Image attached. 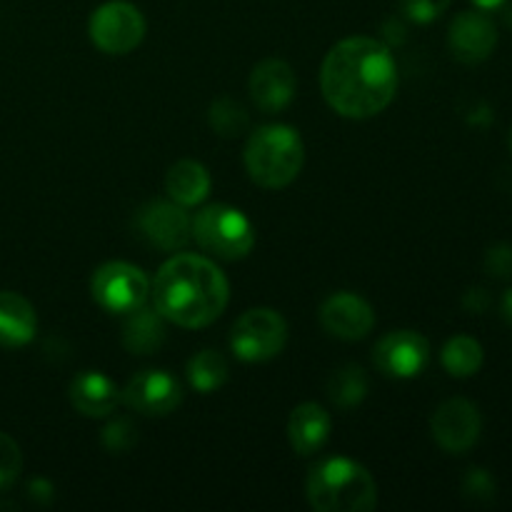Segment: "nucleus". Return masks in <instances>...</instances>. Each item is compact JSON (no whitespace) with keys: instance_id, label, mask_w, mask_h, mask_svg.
Masks as SVG:
<instances>
[{"instance_id":"27","label":"nucleus","mask_w":512,"mask_h":512,"mask_svg":"<svg viewBox=\"0 0 512 512\" xmlns=\"http://www.w3.org/2000/svg\"><path fill=\"white\" fill-rule=\"evenodd\" d=\"M463 495L473 503H493L495 480L485 468H470L463 478Z\"/></svg>"},{"instance_id":"11","label":"nucleus","mask_w":512,"mask_h":512,"mask_svg":"<svg viewBox=\"0 0 512 512\" xmlns=\"http://www.w3.org/2000/svg\"><path fill=\"white\" fill-rule=\"evenodd\" d=\"M138 230L150 245L175 253L193 240V218L175 200H155L138 213Z\"/></svg>"},{"instance_id":"23","label":"nucleus","mask_w":512,"mask_h":512,"mask_svg":"<svg viewBox=\"0 0 512 512\" xmlns=\"http://www.w3.org/2000/svg\"><path fill=\"white\" fill-rule=\"evenodd\" d=\"M188 380L198 393H215L228 380V363L215 350H200L188 360Z\"/></svg>"},{"instance_id":"9","label":"nucleus","mask_w":512,"mask_h":512,"mask_svg":"<svg viewBox=\"0 0 512 512\" xmlns=\"http://www.w3.org/2000/svg\"><path fill=\"white\" fill-rule=\"evenodd\" d=\"M373 363L385 378H418L430 363V343L415 330H393L378 340Z\"/></svg>"},{"instance_id":"34","label":"nucleus","mask_w":512,"mask_h":512,"mask_svg":"<svg viewBox=\"0 0 512 512\" xmlns=\"http://www.w3.org/2000/svg\"><path fill=\"white\" fill-rule=\"evenodd\" d=\"M510 150H512V130H510Z\"/></svg>"},{"instance_id":"32","label":"nucleus","mask_w":512,"mask_h":512,"mask_svg":"<svg viewBox=\"0 0 512 512\" xmlns=\"http://www.w3.org/2000/svg\"><path fill=\"white\" fill-rule=\"evenodd\" d=\"M503 318L512 325V288L503 295Z\"/></svg>"},{"instance_id":"16","label":"nucleus","mask_w":512,"mask_h":512,"mask_svg":"<svg viewBox=\"0 0 512 512\" xmlns=\"http://www.w3.org/2000/svg\"><path fill=\"white\" fill-rule=\"evenodd\" d=\"M123 390L100 370H83L70 380V403L85 418H105L118 408Z\"/></svg>"},{"instance_id":"30","label":"nucleus","mask_w":512,"mask_h":512,"mask_svg":"<svg viewBox=\"0 0 512 512\" xmlns=\"http://www.w3.org/2000/svg\"><path fill=\"white\" fill-rule=\"evenodd\" d=\"M463 303H465V308L470 310V313H483V310L490 305V298H488V293H485V290L475 288V290H470L468 295H465Z\"/></svg>"},{"instance_id":"6","label":"nucleus","mask_w":512,"mask_h":512,"mask_svg":"<svg viewBox=\"0 0 512 512\" xmlns=\"http://www.w3.org/2000/svg\"><path fill=\"white\" fill-rule=\"evenodd\" d=\"M288 343V323L273 308H253L240 315L230 333V350L243 363H268Z\"/></svg>"},{"instance_id":"10","label":"nucleus","mask_w":512,"mask_h":512,"mask_svg":"<svg viewBox=\"0 0 512 512\" xmlns=\"http://www.w3.org/2000/svg\"><path fill=\"white\" fill-rule=\"evenodd\" d=\"M430 430L433 438L445 453L463 455L478 443L480 430H483V418L480 410L470 400L453 398L445 400L430 418Z\"/></svg>"},{"instance_id":"14","label":"nucleus","mask_w":512,"mask_h":512,"mask_svg":"<svg viewBox=\"0 0 512 512\" xmlns=\"http://www.w3.org/2000/svg\"><path fill=\"white\" fill-rule=\"evenodd\" d=\"M448 43L460 63H483L498 45V28L483 10H465L450 23Z\"/></svg>"},{"instance_id":"26","label":"nucleus","mask_w":512,"mask_h":512,"mask_svg":"<svg viewBox=\"0 0 512 512\" xmlns=\"http://www.w3.org/2000/svg\"><path fill=\"white\" fill-rule=\"evenodd\" d=\"M23 470V453L10 435L0 433V490L10 488Z\"/></svg>"},{"instance_id":"2","label":"nucleus","mask_w":512,"mask_h":512,"mask_svg":"<svg viewBox=\"0 0 512 512\" xmlns=\"http://www.w3.org/2000/svg\"><path fill=\"white\" fill-rule=\"evenodd\" d=\"M153 308L178 328H205L225 313L230 283L213 260L178 253L160 265L150 283Z\"/></svg>"},{"instance_id":"7","label":"nucleus","mask_w":512,"mask_h":512,"mask_svg":"<svg viewBox=\"0 0 512 512\" xmlns=\"http://www.w3.org/2000/svg\"><path fill=\"white\" fill-rule=\"evenodd\" d=\"M90 293L103 310L113 315H128L150 298V280L138 265L113 260L100 265L90 278Z\"/></svg>"},{"instance_id":"33","label":"nucleus","mask_w":512,"mask_h":512,"mask_svg":"<svg viewBox=\"0 0 512 512\" xmlns=\"http://www.w3.org/2000/svg\"><path fill=\"white\" fill-rule=\"evenodd\" d=\"M508 25L512 28V5L508 8Z\"/></svg>"},{"instance_id":"8","label":"nucleus","mask_w":512,"mask_h":512,"mask_svg":"<svg viewBox=\"0 0 512 512\" xmlns=\"http://www.w3.org/2000/svg\"><path fill=\"white\" fill-rule=\"evenodd\" d=\"M88 35L98 50L108 55H128L143 43L145 18L133 3L110 0L93 10Z\"/></svg>"},{"instance_id":"3","label":"nucleus","mask_w":512,"mask_h":512,"mask_svg":"<svg viewBox=\"0 0 512 512\" xmlns=\"http://www.w3.org/2000/svg\"><path fill=\"white\" fill-rule=\"evenodd\" d=\"M310 508L318 512H368L378 505L375 478L350 458H325L305 483Z\"/></svg>"},{"instance_id":"22","label":"nucleus","mask_w":512,"mask_h":512,"mask_svg":"<svg viewBox=\"0 0 512 512\" xmlns=\"http://www.w3.org/2000/svg\"><path fill=\"white\" fill-rule=\"evenodd\" d=\"M328 395L338 408H358L368 395V375L360 365H345L330 375Z\"/></svg>"},{"instance_id":"12","label":"nucleus","mask_w":512,"mask_h":512,"mask_svg":"<svg viewBox=\"0 0 512 512\" xmlns=\"http://www.w3.org/2000/svg\"><path fill=\"white\" fill-rule=\"evenodd\" d=\"M183 400V388L168 370H143L123 388V403L130 410L150 418L170 415Z\"/></svg>"},{"instance_id":"18","label":"nucleus","mask_w":512,"mask_h":512,"mask_svg":"<svg viewBox=\"0 0 512 512\" xmlns=\"http://www.w3.org/2000/svg\"><path fill=\"white\" fill-rule=\"evenodd\" d=\"M38 318L28 300L13 290L0 293V345L5 348H20L35 338Z\"/></svg>"},{"instance_id":"31","label":"nucleus","mask_w":512,"mask_h":512,"mask_svg":"<svg viewBox=\"0 0 512 512\" xmlns=\"http://www.w3.org/2000/svg\"><path fill=\"white\" fill-rule=\"evenodd\" d=\"M505 3H508V0H473L475 8L483 10V13H490V10H500Z\"/></svg>"},{"instance_id":"13","label":"nucleus","mask_w":512,"mask_h":512,"mask_svg":"<svg viewBox=\"0 0 512 512\" xmlns=\"http://www.w3.org/2000/svg\"><path fill=\"white\" fill-rule=\"evenodd\" d=\"M318 318L325 333L353 343V340H363L373 330L375 310L365 298L343 290V293H333L320 305Z\"/></svg>"},{"instance_id":"24","label":"nucleus","mask_w":512,"mask_h":512,"mask_svg":"<svg viewBox=\"0 0 512 512\" xmlns=\"http://www.w3.org/2000/svg\"><path fill=\"white\" fill-rule=\"evenodd\" d=\"M208 118L210 128L218 135H223V138H238V135L245 133V128H248V113H245V108L238 100L218 98L210 105Z\"/></svg>"},{"instance_id":"28","label":"nucleus","mask_w":512,"mask_h":512,"mask_svg":"<svg viewBox=\"0 0 512 512\" xmlns=\"http://www.w3.org/2000/svg\"><path fill=\"white\" fill-rule=\"evenodd\" d=\"M450 3L453 0H400V8L413 23L428 25L443 15L450 8Z\"/></svg>"},{"instance_id":"19","label":"nucleus","mask_w":512,"mask_h":512,"mask_svg":"<svg viewBox=\"0 0 512 512\" xmlns=\"http://www.w3.org/2000/svg\"><path fill=\"white\" fill-rule=\"evenodd\" d=\"M165 323L168 320L148 305L130 310L123 325L125 350L133 355H153L165 343Z\"/></svg>"},{"instance_id":"29","label":"nucleus","mask_w":512,"mask_h":512,"mask_svg":"<svg viewBox=\"0 0 512 512\" xmlns=\"http://www.w3.org/2000/svg\"><path fill=\"white\" fill-rule=\"evenodd\" d=\"M485 268L493 278H512V243H498L485 255Z\"/></svg>"},{"instance_id":"4","label":"nucleus","mask_w":512,"mask_h":512,"mask_svg":"<svg viewBox=\"0 0 512 512\" xmlns=\"http://www.w3.org/2000/svg\"><path fill=\"white\" fill-rule=\"evenodd\" d=\"M245 170L260 188H288L305 163L303 138L290 125H263L245 143Z\"/></svg>"},{"instance_id":"25","label":"nucleus","mask_w":512,"mask_h":512,"mask_svg":"<svg viewBox=\"0 0 512 512\" xmlns=\"http://www.w3.org/2000/svg\"><path fill=\"white\" fill-rule=\"evenodd\" d=\"M100 440H103V448L108 450V453L113 455L128 453V450L135 445V440H138V430H135V425L130 423V420L118 418L110 425H105Z\"/></svg>"},{"instance_id":"1","label":"nucleus","mask_w":512,"mask_h":512,"mask_svg":"<svg viewBox=\"0 0 512 512\" xmlns=\"http://www.w3.org/2000/svg\"><path fill=\"white\" fill-rule=\"evenodd\" d=\"M320 90L330 108L343 118H373L398 93V63L380 40L365 35L345 38L325 55Z\"/></svg>"},{"instance_id":"5","label":"nucleus","mask_w":512,"mask_h":512,"mask_svg":"<svg viewBox=\"0 0 512 512\" xmlns=\"http://www.w3.org/2000/svg\"><path fill=\"white\" fill-rule=\"evenodd\" d=\"M193 240L220 260H243L255 245V228L243 210L215 203L195 213Z\"/></svg>"},{"instance_id":"15","label":"nucleus","mask_w":512,"mask_h":512,"mask_svg":"<svg viewBox=\"0 0 512 512\" xmlns=\"http://www.w3.org/2000/svg\"><path fill=\"white\" fill-rule=\"evenodd\" d=\"M250 95L263 113H280L288 108L298 90V78L285 60L265 58L253 68L248 80Z\"/></svg>"},{"instance_id":"20","label":"nucleus","mask_w":512,"mask_h":512,"mask_svg":"<svg viewBox=\"0 0 512 512\" xmlns=\"http://www.w3.org/2000/svg\"><path fill=\"white\" fill-rule=\"evenodd\" d=\"M210 185H213V180H210L208 168L198 160H178L165 178V190L183 208L203 203L210 195Z\"/></svg>"},{"instance_id":"17","label":"nucleus","mask_w":512,"mask_h":512,"mask_svg":"<svg viewBox=\"0 0 512 512\" xmlns=\"http://www.w3.org/2000/svg\"><path fill=\"white\" fill-rule=\"evenodd\" d=\"M330 428H333V418H330V413L323 405L300 403L290 413L288 440L295 453L308 458V455H315L328 443Z\"/></svg>"},{"instance_id":"21","label":"nucleus","mask_w":512,"mask_h":512,"mask_svg":"<svg viewBox=\"0 0 512 512\" xmlns=\"http://www.w3.org/2000/svg\"><path fill=\"white\" fill-rule=\"evenodd\" d=\"M440 360H443V368L453 378H473L483 368L485 353L483 345L475 338H470V335H455V338H450L443 345Z\"/></svg>"}]
</instances>
